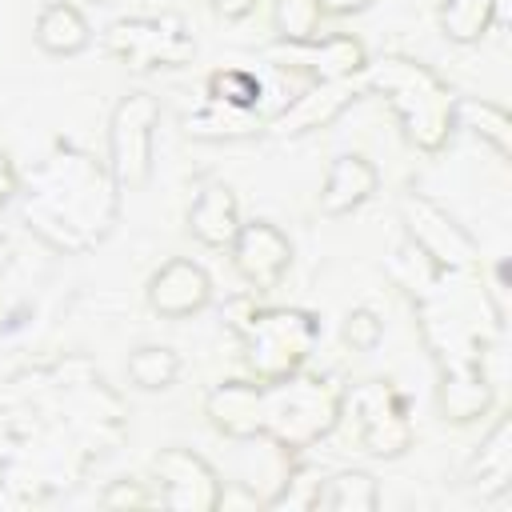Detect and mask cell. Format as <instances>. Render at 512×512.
<instances>
[{
    "label": "cell",
    "instance_id": "1",
    "mask_svg": "<svg viewBox=\"0 0 512 512\" xmlns=\"http://www.w3.org/2000/svg\"><path fill=\"white\" fill-rule=\"evenodd\" d=\"M364 72L368 88L388 100L396 124L420 152H440L448 144L456 124V100L432 68L404 56H384L376 64H364Z\"/></svg>",
    "mask_w": 512,
    "mask_h": 512
},
{
    "label": "cell",
    "instance_id": "2",
    "mask_svg": "<svg viewBox=\"0 0 512 512\" xmlns=\"http://www.w3.org/2000/svg\"><path fill=\"white\" fill-rule=\"evenodd\" d=\"M340 420V392L320 376H284L264 384V432L276 448L300 452L328 436Z\"/></svg>",
    "mask_w": 512,
    "mask_h": 512
},
{
    "label": "cell",
    "instance_id": "3",
    "mask_svg": "<svg viewBox=\"0 0 512 512\" xmlns=\"http://www.w3.org/2000/svg\"><path fill=\"white\" fill-rule=\"evenodd\" d=\"M320 328L300 308H264L244 324V360L260 384H276L308 360Z\"/></svg>",
    "mask_w": 512,
    "mask_h": 512
},
{
    "label": "cell",
    "instance_id": "4",
    "mask_svg": "<svg viewBox=\"0 0 512 512\" xmlns=\"http://www.w3.org/2000/svg\"><path fill=\"white\" fill-rule=\"evenodd\" d=\"M340 412H348L364 452H372V456H400V452L412 448L408 404L384 380L356 384L348 396H340Z\"/></svg>",
    "mask_w": 512,
    "mask_h": 512
},
{
    "label": "cell",
    "instance_id": "5",
    "mask_svg": "<svg viewBox=\"0 0 512 512\" xmlns=\"http://www.w3.org/2000/svg\"><path fill=\"white\" fill-rule=\"evenodd\" d=\"M108 52L132 68H176L196 56V44L180 16H132L108 28Z\"/></svg>",
    "mask_w": 512,
    "mask_h": 512
},
{
    "label": "cell",
    "instance_id": "6",
    "mask_svg": "<svg viewBox=\"0 0 512 512\" xmlns=\"http://www.w3.org/2000/svg\"><path fill=\"white\" fill-rule=\"evenodd\" d=\"M160 120V104L148 92H132L112 112L108 132V168L120 188H140L152 176V128Z\"/></svg>",
    "mask_w": 512,
    "mask_h": 512
},
{
    "label": "cell",
    "instance_id": "7",
    "mask_svg": "<svg viewBox=\"0 0 512 512\" xmlns=\"http://www.w3.org/2000/svg\"><path fill=\"white\" fill-rule=\"evenodd\" d=\"M400 212H404L412 248L424 252V256L436 264V272L460 276V272H476V268H480V256H476L472 236H468L456 220H448L436 204H428L424 196H404Z\"/></svg>",
    "mask_w": 512,
    "mask_h": 512
},
{
    "label": "cell",
    "instance_id": "8",
    "mask_svg": "<svg viewBox=\"0 0 512 512\" xmlns=\"http://www.w3.org/2000/svg\"><path fill=\"white\" fill-rule=\"evenodd\" d=\"M152 476H156V504L212 512L224 500L212 464L204 456L180 448V444H172V448H164V452L152 456Z\"/></svg>",
    "mask_w": 512,
    "mask_h": 512
},
{
    "label": "cell",
    "instance_id": "9",
    "mask_svg": "<svg viewBox=\"0 0 512 512\" xmlns=\"http://www.w3.org/2000/svg\"><path fill=\"white\" fill-rule=\"evenodd\" d=\"M228 248H232L236 272L256 292H272L288 276V268H292V244H288V236L272 220H248V224H240Z\"/></svg>",
    "mask_w": 512,
    "mask_h": 512
},
{
    "label": "cell",
    "instance_id": "10",
    "mask_svg": "<svg viewBox=\"0 0 512 512\" xmlns=\"http://www.w3.org/2000/svg\"><path fill=\"white\" fill-rule=\"evenodd\" d=\"M268 60H276L280 68H292V72H308L312 80H352L364 72L368 56H364V44L356 36H316V40H300V44H288L280 40Z\"/></svg>",
    "mask_w": 512,
    "mask_h": 512
},
{
    "label": "cell",
    "instance_id": "11",
    "mask_svg": "<svg viewBox=\"0 0 512 512\" xmlns=\"http://www.w3.org/2000/svg\"><path fill=\"white\" fill-rule=\"evenodd\" d=\"M212 300V280L192 260H168L148 280V308L164 320H184L204 312Z\"/></svg>",
    "mask_w": 512,
    "mask_h": 512
},
{
    "label": "cell",
    "instance_id": "12",
    "mask_svg": "<svg viewBox=\"0 0 512 512\" xmlns=\"http://www.w3.org/2000/svg\"><path fill=\"white\" fill-rule=\"evenodd\" d=\"M204 416L228 440H252L264 432V384L260 380H228L216 384L204 400Z\"/></svg>",
    "mask_w": 512,
    "mask_h": 512
},
{
    "label": "cell",
    "instance_id": "13",
    "mask_svg": "<svg viewBox=\"0 0 512 512\" xmlns=\"http://www.w3.org/2000/svg\"><path fill=\"white\" fill-rule=\"evenodd\" d=\"M352 100H356V84H352V80H316L304 96H296L284 112L272 116V132H276V136H300V132H308V128H324V124H332Z\"/></svg>",
    "mask_w": 512,
    "mask_h": 512
},
{
    "label": "cell",
    "instance_id": "14",
    "mask_svg": "<svg viewBox=\"0 0 512 512\" xmlns=\"http://www.w3.org/2000/svg\"><path fill=\"white\" fill-rule=\"evenodd\" d=\"M380 184V172L368 156H336L328 176H324V188H320V212L324 216H344L352 208H360Z\"/></svg>",
    "mask_w": 512,
    "mask_h": 512
},
{
    "label": "cell",
    "instance_id": "15",
    "mask_svg": "<svg viewBox=\"0 0 512 512\" xmlns=\"http://www.w3.org/2000/svg\"><path fill=\"white\" fill-rule=\"evenodd\" d=\"M240 228V204L228 184H208L188 208V232L208 248H228Z\"/></svg>",
    "mask_w": 512,
    "mask_h": 512
},
{
    "label": "cell",
    "instance_id": "16",
    "mask_svg": "<svg viewBox=\"0 0 512 512\" xmlns=\"http://www.w3.org/2000/svg\"><path fill=\"white\" fill-rule=\"evenodd\" d=\"M92 32H88V20L76 4L68 0H52L40 16H36V44L52 56H76L80 48H88Z\"/></svg>",
    "mask_w": 512,
    "mask_h": 512
},
{
    "label": "cell",
    "instance_id": "17",
    "mask_svg": "<svg viewBox=\"0 0 512 512\" xmlns=\"http://www.w3.org/2000/svg\"><path fill=\"white\" fill-rule=\"evenodd\" d=\"M492 404V384L484 376V368H452L444 372V384H440V408H444V420H476L484 416Z\"/></svg>",
    "mask_w": 512,
    "mask_h": 512
},
{
    "label": "cell",
    "instance_id": "18",
    "mask_svg": "<svg viewBox=\"0 0 512 512\" xmlns=\"http://www.w3.org/2000/svg\"><path fill=\"white\" fill-rule=\"evenodd\" d=\"M504 4H508V0H440L444 36H452V40H460V44L480 40V36L504 16Z\"/></svg>",
    "mask_w": 512,
    "mask_h": 512
},
{
    "label": "cell",
    "instance_id": "19",
    "mask_svg": "<svg viewBox=\"0 0 512 512\" xmlns=\"http://www.w3.org/2000/svg\"><path fill=\"white\" fill-rule=\"evenodd\" d=\"M184 132L196 136V140H236V136L256 132V112H244V108H228V104L208 100L204 108H196V112L184 116Z\"/></svg>",
    "mask_w": 512,
    "mask_h": 512
},
{
    "label": "cell",
    "instance_id": "20",
    "mask_svg": "<svg viewBox=\"0 0 512 512\" xmlns=\"http://www.w3.org/2000/svg\"><path fill=\"white\" fill-rule=\"evenodd\" d=\"M380 504L376 480L368 472H340L328 484H320L316 508H336V512H372Z\"/></svg>",
    "mask_w": 512,
    "mask_h": 512
},
{
    "label": "cell",
    "instance_id": "21",
    "mask_svg": "<svg viewBox=\"0 0 512 512\" xmlns=\"http://www.w3.org/2000/svg\"><path fill=\"white\" fill-rule=\"evenodd\" d=\"M180 376V356L164 344H144L128 356V380L144 392H156V388H168L172 380Z\"/></svg>",
    "mask_w": 512,
    "mask_h": 512
},
{
    "label": "cell",
    "instance_id": "22",
    "mask_svg": "<svg viewBox=\"0 0 512 512\" xmlns=\"http://www.w3.org/2000/svg\"><path fill=\"white\" fill-rule=\"evenodd\" d=\"M260 96H264V84L248 68H220V72L208 76V100H216V104L256 112Z\"/></svg>",
    "mask_w": 512,
    "mask_h": 512
},
{
    "label": "cell",
    "instance_id": "23",
    "mask_svg": "<svg viewBox=\"0 0 512 512\" xmlns=\"http://www.w3.org/2000/svg\"><path fill=\"white\" fill-rule=\"evenodd\" d=\"M508 472H512V448H508V420H500L492 428V436L484 440L476 464H472V476H480V488L484 492H496L508 484Z\"/></svg>",
    "mask_w": 512,
    "mask_h": 512
},
{
    "label": "cell",
    "instance_id": "24",
    "mask_svg": "<svg viewBox=\"0 0 512 512\" xmlns=\"http://www.w3.org/2000/svg\"><path fill=\"white\" fill-rule=\"evenodd\" d=\"M320 20H324V12L316 8V0H276V8H272V28L288 44L316 40L320 36Z\"/></svg>",
    "mask_w": 512,
    "mask_h": 512
},
{
    "label": "cell",
    "instance_id": "25",
    "mask_svg": "<svg viewBox=\"0 0 512 512\" xmlns=\"http://www.w3.org/2000/svg\"><path fill=\"white\" fill-rule=\"evenodd\" d=\"M456 116H464L468 120V128L476 132V136H484L492 148H496V156H508V136H512V120H508V112L504 108H496V104H488V100H464V104H456Z\"/></svg>",
    "mask_w": 512,
    "mask_h": 512
},
{
    "label": "cell",
    "instance_id": "26",
    "mask_svg": "<svg viewBox=\"0 0 512 512\" xmlns=\"http://www.w3.org/2000/svg\"><path fill=\"white\" fill-rule=\"evenodd\" d=\"M380 336H384V320H380L376 312L356 308V312H348V316H344V340H348L356 352L376 348V344H380Z\"/></svg>",
    "mask_w": 512,
    "mask_h": 512
},
{
    "label": "cell",
    "instance_id": "27",
    "mask_svg": "<svg viewBox=\"0 0 512 512\" xmlns=\"http://www.w3.org/2000/svg\"><path fill=\"white\" fill-rule=\"evenodd\" d=\"M100 504L104 508H148V504H156V492H148L144 488V480H116L104 496H100Z\"/></svg>",
    "mask_w": 512,
    "mask_h": 512
},
{
    "label": "cell",
    "instance_id": "28",
    "mask_svg": "<svg viewBox=\"0 0 512 512\" xmlns=\"http://www.w3.org/2000/svg\"><path fill=\"white\" fill-rule=\"evenodd\" d=\"M208 8H212L220 20H244V16L256 8V0H208Z\"/></svg>",
    "mask_w": 512,
    "mask_h": 512
},
{
    "label": "cell",
    "instance_id": "29",
    "mask_svg": "<svg viewBox=\"0 0 512 512\" xmlns=\"http://www.w3.org/2000/svg\"><path fill=\"white\" fill-rule=\"evenodd\" d=\"M376 0H316V8L324 12V16H356V12H364V8H372Z\"/></svg>",
    "mask_w": 512,
    "mask_h": 512
},
{
    "label": "cell",
    "instance_id": "30",
    "mask_svg": "<svg viewBox=\"0 0 512 512\" xmlns=\"http://www.w3.org/2000/svg\"><path fill=\"white\" fill-rule=\"evenodd\" d=\"M12 192V168H8V160L0 156V196H8Z\"/></svg>",
    "mask_w": 512,
    "mask_h": 512
},
{
    "label": "cell",
    "instance_id": "31",
    "mask_svg": "<svg viewBox=\"0 0 512 512\" xmlns=\"http://www.w3.org/2000/svg\"><path fill=\"white\" fill-rule=\"evenodd\" d=\"M92 4H108V0H92Z\"/></svg>",
    "mask_w": 512,
    "mask_h": 512
}]
</instances>
